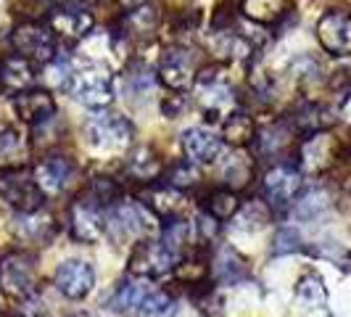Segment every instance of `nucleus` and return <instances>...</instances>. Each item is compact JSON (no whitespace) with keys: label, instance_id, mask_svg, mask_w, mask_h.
<instances>
[{"label":"nucleus","instance_id":"obj_16","mask_svg":"<svg viewBox=\"0 0 351 317\" xmlns=\"http://www.w3.org/2000/svg\"><path fill=\"white\" fill-rule=\"evenodd\" d=\"M182 151L193 164H214L225 151V141L206 127H191L182 132Z\"/></svg>","mask_w":351,"mask_h":317},{"label":"nucleus","instance_id":"obj_34","mask_svg":"<svg viewBox=\"0 0 351 317\" xmlns=\"http://www.w3.org/2000/svg\"><path fill=\"white\" fill-rule=\"evenodd\" d=\"M301 248V235L293 228H280L272 241V254H293Z\"/></svg>","mask_w":351,"mask_h":317},{"label":"nucleus","instance_id":"obj_12","mask_svg":"<svg viewBox=\"0 0 351 317\" xmlns=\"http://www.w3.org/2000/svg\"><path fill=\"white\" fill-rule=\"evenodd\" d=\"M198 90H201V108H204V117L217 122L222 117H230V108H232V90L228 82H222L214 69H204L198 77Z\"/></svg>","mask_w":351,"mask_h":317},{"label":"nucleus","instance_id":"obj_30","mask_svg":"<svg viewBox=\"0 0 351 317\" xmlns=\"http://www.w3.org/2000/svg\"><path fill=\"white\" fill-rule=\"evenodd\" d=\"M267 222H269V209L267 204H259V201H254L251 207L235 214V230H243V233H256Z\"/></svg>","mask_w":351,"mask_h":317},{"label":"nucleus","instance_id":"obj_18","mask_svg":"<svg viewBox=\"0 0 351 317\" xmlns=\"http://www.w3.org/2000/svg\"><path fill=\"white\" fill-rule=\"evenodd\" d=\"M37 77V67L32 61H27V58H21V56H5L3 61H0V85L3 88H11V90H27L32 88V82H35Z\"/></svg>","mask_w":351,"mask_h":317},{"label":"nucleus","instance_id":"obj_39","mask_svg":"<svg viewBox=\"0 0 351 317\" xmlns=\"http://www.w3.org/2000/svg\"><path fill=\"white\" fill-rule=\"evenodd\" d=\"M122 5H127V8H141L145 0H119Z\"/></svg>","mask_w":351,"mask_h":317},{"label":"nucleus","instance_id":"obj_29","mask_svg":"<svg viewBox=\"0 0 351 317\" xmlns=\"http://www.w3.org/2000/svg\"><path fill=\"white\" fill-rule=\"evenodd\" d=\"M124 24H127V35H151L158 24L156 8L141 5V8H135L124 16Z\"/></svg>","mask_w":351,"mask_h":317},{"label":"nucleus","instance_id":"obj_2","mask_svg":"<svg viewBox=\"0 0 351 317\" xmlns=\"http://www.w3.org/2000/svg\"><path fill=\"white\" fill-rule=\"evenodd\" d=\"M106 230L117 238H151L156 233V214L138 201H117L106 211Z\"/></svg>","mask_w":351,"mask_h":317},{"label":"nucleus","instance_id":"obj_28","mask_svg":"<svg viewBox=\"0 0 351 317\" xmlns=\"http://www.w3.org/2000/svg\"><path fill=\"white\" fill-rule=\"evenodd\" d=\"M188 238H191V225L185 220H177V217H172L161 230V244L175 257H182V251L188 246Z\"/></svg>","mask_w":351,"mask_h":317},{"label":"nucleus","instance_id":"obj_5","mask_svg":"<svg viewBox=\"0 0 351 317\" xmlns=\"http://www.w3.org/2000/svg\"><path fill=\"white\" fill-rule=\"evenodd\" d=\"M35 262V254H27V251H14L5 259H0V288L16 299L32 296L37 281Z\"/></svg>","mask_w":351,"mask_h":317},{"label":"nucleus","instance_id":"obj_40","mask_svg":"<svg viewBox=\"0 0 351 317\" xmlns=\"http://www.w3.org/2000/svg\"><path fill=\"white\" fill-rule=\"evenodd\" d=\"M48 3H58V5H64V3H71V0H48Z\"/></svg>","mask_w":351,"mask_h":317},{"label":"nucleus","instance_id":"obj_13","mask_svg":"<svg viewBox=\"0 0 351 317\" xmlns=\"http://www.w3.org/2000/svg\"><path fill=\"white\" fill-rule=\"evenodd\" d=\"M58 106L48 90L43 88H27L19 90L14 95V114L19 117V122L24 124H45L56 117Z\"/></svg>","mask_w":351,"mask_h":317},{"label":"nucleus","instance_id":"obj_14","mask_svg":"<svg viewBox=\"0 0 351 317\" xmlns=\"http://www.w3.org/2000/svg\"><path fill=\"white\" fill-rule=\"evenodd\" d=\"M56 288L71 301L85 299V296H90V291L95 288V272L82 259H66V262L58 264V270H56Z\"/></svg>","mask_w":351,"mask_h":317},{"label":"nucleus","instance_id":"obj_35","mask_svg":"<svg viewBox=\"0 0 351 317\" xmlns=\"http://www.w3.org/2000/svg\"><path fill=\"white\" fill-rule=\"evenodd\" d=\"M19 145H21V132H19L14 124H3L0 127V156L14 154Z\"/></svg>","mask_w":351,"mask_h":317},{"label":"nucleus","instance_id":"obj_7","mask_svg":"<svg viewBox=\"0 0 351 317\" xmlns=\"http://www.w3.org/2000/svg\"><path fill=\"white\" fill-rule=\"evenodd\" d=\"M106 211L108 209L95 204L88 193L77 196V201L69 209L71 238L80 244H98L106 235Z\"/></svg>","mask_w":351,"mask_h":317},{"label":"nucleus","instance_id":"obj_38","mask_svg":"<svg viewBox=\"0 0 351 317\" xmlns=\"http://www.w3.org/2000/svg\"><path fill=\"white\" fill-rule=\"evenodd\" d=\"M338 114H341V119L346 124H351V93H346V98L341 101V108H338Z\"/></svg>","mask_w":351,"mask_h":317},{"label":"nucleus","instance_id":"obj_21","mask_svg":"<svg viewBox=\"0 0 351 317\" xmlns=\"http://www.w3.org/2000/svg\"><path fill=\"white\" fill-rule=\"evenodd\" d=\"M243 14L256 24H278L288 14V0H243Z\"/></svg>","mask_w":351,"mask_h":317},{"label":"nucleus","instance_id":"obj_4","mask_svg":"<svg viewBox=\"0 0 351 317\" xmlns=\"http://www.w3.org/2000/svg\"><path fill=\"white\" fill-rule=\"evenodd\" d=\"M0 196L14 209H19V214L40 211L43 198H45V193L37 188L35 175H29L27 169H19V167H11V169L0 172Z\"/></svg>","mask_w":351,"mask_h":317},{"label":"nucleus","instance_id":"obj_15","mask_svg":"<svg viewBox=\"0 0 351 317\" xmlns=\"http://www.w3.org/2000/svg\"><path fill=\"white\" fill-rule=\"evenodd\" d=\"M35 183L37 188L45 196H58L66 191L69 180L74 177V161L64 154H48L45 158H40V164L35 167Z\"/></svg>","mask_w":351,"mask_h":317},{"label":"nucleus","instance_id":"obj_6","mask_svg":"<svg viewBox=\"0 0 351 317\" xmlns=\"http://www.w3.org/2000/svg\"><path fill=\"white\" fill-rule=\"evenodd\" d=\"M135 127L119 114H101L85 124V138L98 151H122L130 145Z\"/></svg>","mask_w":351,"mask_h":317},{"label":"nucleus","instance_id":"obj_24","mask_svg":"<svg viewBox=\"0 0 351 317\" xmlns=\"http://www.w3.org/2000/svg\"><path fill=\"white\" fill-rule=\"evenodd\" d=\"M151 288H154V285H148V283H143V281L122 283L119 291H117L114 299H111V309H117V312H138V307L143 304L145 294H148Z\"/></svg>","mask_w":351,"mask_h":317},{"label":"nucleus","instance_id":"obj_19","mask_svg":"<svg viewBox=\"0 0 351 317\" xmlns=\"http://www.w3.org/2000/svg\"><path fill=\"white\" fill-rule=\"evenodd\" d=\"M16 233L24 241H32V244H45L56 235V220L45 211H29V214H19L14 220Z\"/></svg>","mask_w":351,"mask_h":317},{"label":"nucleus","instance_id":"obj_17","mask_svg":"<svg viewBox=\"0 0 351 317\" xmlns=\"http://www.w3.org/2000/svg\"><path fill=\"white\" fill-rule=\"evenodd\" d=\"M51 24L53 32L66 40H82L93 30V16L90 11H85L82 5H77L74 0L58 5L56 11H51Z\"/></svg>","mask_w":351,"mask_h":317},{"label":"nucleus","instance_id":"obj_37","mask_svg":"<svg viewBox=\"0 0 351 317\" xmlns=\"http://www.w3.org/2000/svg\"><path fill=\"white\" fill-rule=\"evenodd\" d=\"M16 317H48V312H45V307H43L40 301H35V299H29V296H27V301L19 307Z\"/></svg>","mask_w":351,"mask_h":317},{"label":"nucleus","instance_id":"obj_31","mask_svg":"<svg viewBox=\"0 0 351 317\" xmlns=\"http://www.w3.org/2000/svg\"><path fill=\"white\" fill-rule=\"evenodd\" d=\"M45 77L51 82L53 88H61V90H71V82H74V67H71L66 58L56 56L51 64H45Z\"/></svg>","mask_w":351,"mask_h":317},{"label":"nucleus","instance_id":"obj_26","mask_svg":"<svg viewBox=\"0 0 351 317\" xmlns=\"http://www.w3.org/2000/svg\"><path fill=\"white\" fill-rule=\"evenodd\" d=\"M296 299H299L304 307H309V309L325 307V301H328V288H325L322 278L315 275V272L304 275V278L296 283Z\"/></svg>","mask_w":351,"mask_h":317},{"label":"nucleus","instance_id":"obj_9","mask_svg":"<svg viewBox=\"0 0 351 317\" xmlns=\"http://www.w3.org/2000/svg\"><path fill=\"white\" fill-rule=\"evenodd\" d=\"M304 185V175L299 167L293 164H275L262 180L264 204L269 209H282L288 204H293V198L299 196Z\"/></svg>","mask_w":351,"mask_h":317},{"label":"nucleus","instance_id":"obj_32","mask_svg":"<svg viewBox=\"0 0 351 317\" xmlns=\"http://www.w3.org/2000/svg\"><path fill=\"white\" fill-rule=\"evenodd\" d=\"M169 307H172V299H169L164 291L151 288V291L145 294L143 304L138 307V315L141 317H164L167 312H169Z\"/></svg>","mask_w":351,"mask_h":317},{"label":"nucleus","instance_id":"obj_11","mask_svg":"<svg viewBox=\"0 0 351 317\" xmlns=\"http://www.w3.org/2000/svg\"><path fill=\"white\" fill-rule=\"evenodd\" d=\"M317 40L330 56H351V14L328 11L317 21Z\"/></svg>","mask_w":351,"mask_h":317},{"label":"nucleus","instance_id":"obj_36","mask_svg":"<svg viewBox=\"0 0 351 317\" xmlns=\"http://www.w3.org/2000/svg\"><path fill=\"white\" fill-rule=\"evenodd\" d=\"M193 225H195V230H198V238H201V241H211V238L219 233V220H214L206 211H201V214L195 217Z\"/></svg>","mask_w":351,"mask_h":317},{"label":"nucleus","instance_id":"obj_25","mask_svg":"<svg viewBox=\"0 0 351 317\" xmlns=\"http://www.w3.org/2000/svg\"><path fill=\"white\" fill-rule=\"evenodd\" d=\"M328 209H330V196H328V191L315 188V191H306V193L296 201L293 217H296V220H304V222H309V220H317L319 214H325Z\"/></svg>","mask_w":351,"mask_h":317},{"label":"nucleus","instance_id":"obj_20","mask_svg":"<svg viewBox=\"0 0 351 317\" xmlns=\"http://www.w3.org/2000/svg\"><path fill=\"white\" fill-rule=\"evenodd\" d=\"M211 275L217 283H238L248 275V262L235 251V248H219L217 257H214V267H211Z\"/></svg>","mask_w":351,"mask_h":317},{"label":"nucleus","instance_id":"obj_8","mask_svg":"<svg viewBox=\"0 0 351 317\" xmlns=\"http://www.w3.org/2000/svg\"><path fill=\"white\" fill-rule=\"evenodd\" d=\"M198 77L195 69V56L182 45H169L164 48L158 58V80L161 85L175 93H185Z\"/></svg>","mask_w":351,"mask_h":317},{"label":"nucleus","instance_id":"obj_33","mask_svg":"<svg viewBox=\"0 0 351 317\" xmlns=\"http://www.w3.org/2000/svg\"><path fill=\"white\" fill-rule=\"evenodd\" d=\"M195 183H198V169H195L193 161H177L172 164V169H169V183L167 185H172L177 191H185V188H193Z\"/></svg>","mask_w":351,"mask_h":317},{"label":"nucleus","instance_id":"obj_1","mask_svg":"<svg viewBox=\"0 0 351 317\" xmlns=\"http://www.w3.org/2000/svg\"><path fill=\"white\" fill-rule=\"evenodd\" d=\"M71 95L93 111H101L114 101V77L104 64H88L82 69H74Z\"/></svg>","mask_w":351,"mask_h":317},{"label":"nucleus","instance_id":"obj_27","mask_svg":"<svg viewBox=\"0 0 351 317\" xmlns=\"http://www.w3.org/2000/svg\"><path fill=\"white\" fill-rule=\"evenodd\" d=\"M225 138L232 145H243L256 138V130H254V119L243 114V111H232L230 119L225 122Z\"/></svg>","mask_w":351,"mask_h":317},{"label":"nucleus","instance_id":"obj_3","mask_svg":"<svg viewBox=\"0 0 351 317\" xmlns=\"http://www.w3.org/2000/svg\"><path fill=\"white\" fill-rule=\"evenodd\" d=\"M11 45L16 56L32 64H51L56 58V32L40 21H24L11 32Z\"/></svg>","mask_w":351,"mask_h":317},{"label":"nucleus","instance_id":"obj_23","mask_svg":"<svg viewBox=\"0 0 351 317\" xmlns=\"http://www.w3.org/2000/svg\"><path fill=\"white\" fill-rule=\"evenodd\" d=\"M127 172L143 180V183H151L164 172V164L151 148H138L132 156L127 158Z\"/></svg>","mask_w":351,"mask_h":317},{"label":"nucleus","instance_id":"obj_10","mask_svg":"<svg viewBox=\"0 0 351 317\" xmlns=\"http://www.w3.org/2000/svg\"><path fill=\"white\" fill-rule=\"evenodd\" d=\"M177 262H180V257H175L161 241L145 238L130 254V272L138 278H161V275L172 272Z\"/></svg>","mask_w":351,"mask_h":317},{"label":"nucleus","instance_id":"obj_22","mask_svg":"<svg viewBox=\"0 0 351 317\" xmlns=\"http://www.w3.org/2000/svg\"><path fill=\"white\" fill-rule=\"evenodd\" d=\"M204 211L211 214L214 220H232L241 211V198H238L235 191H230V188H217V191H211L206 196Z\"/></svg>","mask_w":351,"mask_h":317}]
</instances>
